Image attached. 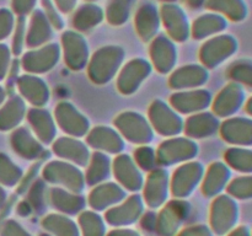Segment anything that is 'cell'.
I'll use <instances>...</instances> for the list:
<instances>
[{
    "instance_id": "6da1fadb",
    "label": "cell",
    "mask_w": 252,
    "mask_h": 236,
    "mask_svg": "<svg viewBox=\"0 0 252 236\" xmlns=\"http://www.w3.org/2000/svg\"><path fill=\"white\" fill-rule=\"evenodd\" d=\"M125 51L120 47H102L95 52L88 65V73L95 84H106L112 80L120 70Z\"/></svg>"
},
{
    "instance_id": "7a4b0ae2",
    "label": "cell",
    "mask_w": 252,
    "mask_h": 236,
    "mask_svg": "<svg viewBox=\"0 0 252 236\" xmlns=\"http://www.w3.org/2000/svg\"><path fill=\"white\" fill-rule=\"evenodd\" d=\"M198 154V145L191 138H169L160 144L157 151L158 164L162 166L186 162Z\"/></svg>"
},
{
    "instance_id": "3957f363",
    "label": "cell",
    "mask_w": 252,
    "mask_h": 236,
    "mask_svg": "<svg viewBox=\"0 0 252 236\" xmlns=\"http://www.w3.org/2000/svg\"><path fill=\"white\" fill-rule=\"evenodd\" d=\"M115 125L122 137L135 144H148L153 140V127L145 117L137 112H123L115 119Z\"/></svg>"
},
{
    "instance_id": "277c9868",
    "label": "cell",
    "mask_w": 252,
    "mask_h": 236,
    "mask_svg": "<svg viewBox=\"0 0 252 236\" xmlns=\"http://www.w3.org/2000/svg\"><path fill=\"white\" fill-rule=\"evenodd\" d=\"M152 127L164 137H175L184 130V119L172 107L161 100H155L149 108Z\"/></svg>"
},
{
    "instance_id": "5b68a950",
    "label": "cell",
    "mask_w": 252,
    "mask_h": 236,
    "mask_svg": "<svg viewBox=\"0 0 252 236\" xmlns=\"http://www.w3.org/2000/svg\"><path fill=\"white\" fill-rule=\"evenodd\" d=\"M42 175L48 182L62 184L74 192L81 191L85 183V177L80 169H78L75 165L69 164L68 161H51L44 166Z\"/></svg>"
},
{
    "instance_id": "8992f818",
    "label": "cell",
    "mask_w": 252,
    "mask_h": 236,
    "mask_svg": "<svg viewBox=\"0 0 252 236\" xmlns=\"http://www.w3.org/2000/svg\"><path fill=\"white\" fill-rule=\"evenodd\" d=\"M56 122L63 132L74 138L84 137L89 133L90 123L84 115H81L70 102L62 101L54 110Z\"/></svg>"
},
{
    "instance_id": "52a82bcc",
    "label": "cell",
    "mask_w": 252,
    "mask_h": 236,
    "mask_svg": "<svg viewBox=\"0 0 252 236\" xmlns=\"http://www.w3.org/2000/svg\"><path fill=\"white\" fill-rule=\"evenodd\" d=\"M61 49L58 44H48L38 49H31L22 57L21 65L26 71L32 74L47 73L54 68L59 61Z\"/></svg>"
},
{
    "instance_id": "ba28073f",
    "label": "cell",
    "mask_w": 252,
    "mask_h": 236,
    "mask_svg": "<svg viewBox=\"0 0 252 236\" xmlns=\"http://www.w3.org/2000/svg\"><path fill=\"white\" fill-rule=\"evenodd\" d=\"M152 65L149 61L142 58L132 59L121 70L117 78V88L123 95H130L135 92L143 81L149 76Z\"/></svg>"
},
{
    "instance_id": "9c48e42d",
    "label": "cell",
    "mask_w": 252,
    "mask_h": 236,
    "mask_svg": "<svg viewBox=\"0 0 252 236\" xmlns=\"http://www.w3.org/2000/svg\"><path fill=\"white\" fill-rule=\"evenodd\" d=\"M171 107L180 113H196L206 110L212 103V95L203 88L180 91L170 97Z\"/></svg>"
},
{
    "instance_id": "30bf717a",
    "label": "cell",
    "mask_w": 252,
    "mask_h": 236,
    "mask_svg": "<svg viewBox=\"0 0 252 236\" xmlns=\"http://www.w3.org/2000/svg\"><path fill=\"white\" fill-rule=\"evenodd\" d=\"M236 52V43L231 37H218L203 44L199 58L207 68H214Z\"/></svg>"
},
{
    "instance_id": "8fae6325",
    "label": "cell",
    "mask_w": 252,
    "mask_h": 236,
    "mask_svg": "<svg viewBox=\"0 0 252 236\" xmlns=\"http://www.w3.org/2000/svg\"><path fill=\"white\" fill-rule=\"evenodd\" d=\"M203 166L197 161L181 165L172 176V193L177 197H184L189 194L192 189L196 188L203 176Z\"/></svg>"
},
{
    "instance_id": "7c38bea8",
    "label": "cell",
    "mask_w": 252,
    "mask_h": 236,
    "mask_svg": "<svg viewBox=\"0 0 252 236\" xmlns=\"http://www.w3.org/2000/svg\"><path fill=\"white\" fill-rule=\"evenodd\" d=\"M63 56L69 68L81 70L89 63L88 43L79 34L68 32L63 36Z\"/></svg>"
},
{
    "instance_id": "4fadbf2b",
    "label": "cell",
    "mask_w": 252,
    "mask_h": 236,
    "mask_svg": "<svg viewBox=\"0 0 252 236\" xmlns=\"http://www.w3.org/2000/svg\"><path fill=\"white\" fill-rule=\"evenodd\" d=\"M86 142L95 150L110 154H118L125 148L122 135L113 128L105 125H98L91 129L86 137Z\"/></svg>"
},
{
    "instance_id": "5bb4252c",
    "label": "cell",
    "mask_w": 252,
    "mask_h": 236,
    "mask_svg": "<svg viewBox=\"0 0 252 236\" xmlns=\"http://www.w3.org/2000/svg\"><path fill=\"white\" fill-rule=\"evenodd\" d=\"M53 151L61 159L70 161L78 166H88L90 151L86 144L74 137H62L53 143Z\"/></svg>"
},
{
    "instance_id": "9a60e30c",
    "label": "cell",
    "mask_w": 252,
    "mask_h": 236,
    "mask_svg": "<svg viewBox=\"0 0 252 236\" xmlns=\"http://www.w3.org/2000/svg\"><path fill=\"white\" fill-rule=\"evenodd\" d=\"M208 76L207 68L197 64H189L175 70L170 76L169 84L175 90L197 88L207 83Z\"/></svg>"
},
{
    "instance_id": "2e32d148",
    "label": "cell",
    "mask_w": 252,
    "mask_h": 236,
    "mask_svg": "<svg viewBox=\"0 0 252 236\" xmlns=\"http://www.w3.org/2000/svg\"><path fill=\"white\" fill-rule=\"evenodd\" d=\"M238 219V208L233 199L228 196H220L213 203L212 208V225L219 234L230 230Z\"/></svg>"
},
{
    "instance_id": "e0dca14e",
    "label": "cell",
    "mask_w": 252,
    "mask_h": 236,
    "mask_svg": "<svg viewBox=\"0 0 252 236\" xmlns=\"http://www.w3.org/2000/svg\"><path fill=\"white\" fill-rule=\"evenodd\" d=\"M113 174L116 178L130 191H137L143 184V175L138 169L134 159L129 155L122 154L113 161Z\"/></svg>"
},
{
    "instance_id": "ac0fdd59",
    "label": "cell",
    "mask_w": 252,
    "mask_h": 236,
    "mask_svg": "<svg viewBox=\"0 0 252 236\" xmlns=\"http://www.w3.org/2000/svg\"><path fill=\"white\" fill-rule=\"evenodd\" d=\"M150 57L159 73H170L177 61L176 47L166 37H159L150 47Z\"/></svg>"
},
{
    "instance_id": "d6986e66",
    "label": "cell",
    "mask_w": 252,
    "mask_h": 236,
    "mask_svg": "<svg viewBox=\"0 0 252 236\" xmlns=\"http://www.w3.org/2000/svg\"><path fill=\"white\" fill-rule=\"evenodd\" d=\"M27 119L36 137L44 144L54 142L57 134V125L53 117L47 110L34 107L27 112Z\"/></svg>"
},
{
    "instance_id": "ffe728a7",
    "label": "cell",
    "mask_w": 252,
    "mask_h": 236,
    "mask_svg": "<svg viewBox=\"0 0 252 236\" xmlns=\"http://www.w3.org/2000/svg\"><path fill=\"white\" fill-rule=\"evenodd\" d=\"M17 88L26 101L36 107H42L49 100V88L38 76L24 75L17 79Z\"/></svg>"
},
{
    "instance_id": "44dd1931",
    "label": "cell",
    "mask_w": 252,
    "mask_h": 236,
    "mask_svg": "<svg viewBox=\"0 0 252 236\" xmlns=\"http://www.w3.org/2000/svg\"><path fill=\"white\" fill-rule=\"evenodd\" d=\"M219 129V119L217 116L208 112L197 113L184 122V130L187 138L203 139L213 135Z\"/></svg>"
},
{
    "instance_id": "7402d4cb",
    "label": "cell",
    "mask_w": 252,
    "mask_h": 236,
    "mask_svg": "<svg viewBox=\"0 0 252 236\" xmlns=\"http://www.w3.org/2000/svg\"><path fill=\"white\" fill-rule=\"evenodd\" d=\"M11 147L17 155L27 160H36L43 154V147L26 127H20L11 134Z\"/></svg>"
},
{
    "instance_id": "603a6c76",
    "label": "cell",
    "mask_w": 252,
    "mask_h": 236,
    "mask_svg": "<svg viewBox=\"0 0 252 236\" xmlns=\"http://www.w3.org/2000/svg\"><path fill=\"white\" fill-rule=\"evenodd\" d=\"M244 97L245 93L241 86L238 84H230L224 88L213 101V111L219 117H228L239 110Z\"/></svg>"
},
{
    "instance_id": "cb8c5ba5",
    "label": "cell",
    "mask_w": 252,
    "mask_h": 236,
    "mask_svg": "<svg viewBox=\"0 0 252 236\" xmlns=\"http://www.w3.org/2000/svg\"><path fill=\"white\" fill-rule=\"evenodd\" d=\"M167 182H169V176L166 170L158 169V167L153 170L148 177L144 189L145 199L149 206L155 208L166 199Z\"/></svg>"
},
{
    "instance_id": "d4e9b609",
    "label": "cell",
    "mask_w": 252,
    "mask_h": 236,
    "mask_svg": "<svg viewBox=\"0 0 252 236\" xmlns=\"http://www.w3.org/2000/svg\"><path fill=\"white\" fill-rule=\"evenodd\" d=\"M221 135L231 144H252V120L231 118L221 125Z\"/></svg>"
},
{
    "instance_id": "484cf974",
    "label": "cell",
    "mask_w": 252,
    "mask_h": 236,
    "mask_svg": "<svg viewBox=\"0 0 252 236\" xmlns=\"http://www.w3.org/2000/svg\"><path fill=\"white\" fill-rule=\"evenodd\" d=\"M26 115V105L24 98L14 96L0 107V130H10L16 128Z\"/></svg>"
},
{
    "instance_id": "4316f807",
    "label": "cell",
    "mask_w": 252,
    "mask_h": 236,
    "mask_svg": "<svg viewBox=\"0 0 252 236\" xmlns=\"http://www.w3.org/2000/svg\"><path fill=\"white\" fill-rule=\"evenodd\" d=\"M230 177L228 166L223 162H214L209 166L203 181V193L207 196H213L225 187Z\"/></svg>"
},
{
    "instance_id": "83f0119b",
    "label": "cell",
    "mask_w": 252,
    "mask_h": 236,
    "mask_svg": "<svg viewBox=\"0 0 252 236\" xmlns=\"http://www.w3.org/2000/svg\"><path fill=\"white\" fill-rule=\"evenodd\" d=\"M125 192L118 184L106 183L97 186L90 194V204L95 209L107 208L111 203H116L123 198Z\"/></svg>"
},
{
    "instance_id": "f1b7e54d",
    "label": "cell",
    "mask_w": 252,
    "mask_h": 236,
    "mask_svg": "<svg viewBox=\"0 0 252 236\" xmlns=\"http://www.w3.org/2000/svg\"><path fill=\"white\" fill-rule=\"evenodd\" d=\"M86 170L85 181L89 184H96L102 182L103 179L110 176L111 160L105 152L97 151L90 157Z\"/></svg>"
},
{
    "instance_id": "f546056e",
    "label": "cell",
    "mask_w": 252,
    "mask_h": 236,
    "mask_svg": "<svg viewBox=\"0 0 252 236\" xmlns=\"http://www.w3.org/2000/svg\"><path fill=\"white\" fill-rule=\"evenodd\" d=\"M142 210V203L138 196H132L125 204L111 209L107 214V219L112 224L130 223L138 218Z\"/></svg>"
},
{
    "instance_id": "4dcf8cb0",
    "label": "cell",
    "mask_w": 252,
    "mask_h": 236,
    "mask_svg": "<svg viewBox=\"0 0 252 236\" xmlns=\"http://www.w3.org/2000/svg\"><path fill=\"white\" fill-rule=\"evenodd\" d=\"M186 206L187 204L181 203V202H172L162 210L159 223V229L162 234L170 235L176 230L180 220L185 215V209H186L185 206Z\"/></svg>"
},
{
    "instance_id": "1f68e13d",
    "label": "cell",
    "mask_w": 252,
    "mask_h": 236,
    "mask_svg": "<svg viewBox=\"0 0 252 236\" xmlns=\"http://www.w3.org/2000/svg\"><path fill=\"white\" fill-rule=\"evenodd\" d=\"M51 198L56 208L64 211H70V213L78 211L79 209L83 208L84 204V199L80 196L68 193L59 187L51 189Z\"/></svg>"
},
{
    "instance_id": "d6a6232c",
    "label": "cell",
    "mask_w": 252,
    "mask_h": 236,
    "mask_svg": "<svg viewBox=\"0 0 252 236\" xmlns=\"http://www.w3.org/2000/svg\"><path fill=\"white\" fill-rule=\"evenodd\" d=\"M225 160L238 171L252 172V151L233 148L225 152Z\"/></svg>"
},
{
    "instance_id": "836d02e7",
    "label": "cell",
    "mask_w": 252,
    "mask_h": 236,
    "mask_svg": "<svg viewBox=\"0 0 252 236\" xmlns=\"http://www.w3.org/2000/svg\"><path fill=\"white\" fill-rule=\"evenodd\" d=\"M22 170L15 165L9 156L0 152V182L5 186H14L21 179Z\"/></svg>"
},
{
    "instance_id": "e575fe53",
    "label": "cell",
    "mask_w": 252,
    "mask_h": 236,
    "mask_svg": "<svg viewBox=\"0 0 252 236\" xmlns=\"http://www.w3.org/2000/svg\"><path fill=\"white\" fill-rule=\"evenodd\" d=\"M44 228H48L56 235L59 236H75V225L69 219L62 215H49L43 220Z\"/></svg>"
},
{
    "instance_id": "d590c367",
    "label": "cell",
    "mask_w": 252,
    "mask_h": 236,
    "mask_svg": "<svg viewBox=\"0 0 252 236\" xmlns=\"http://www.w3.org/2000/svg\"><path fill=\"white\" fill-rule=\"evenodd\" d=\"M134 161L144 171H153L158 167V159H157V151L150 147H139L134 151Z\"/></svg>"
},
{
    "instance_id": "8d00e7d4",
    "label": "cell",
    "mask_w": 252,
    "mask_h": 236,
    "mask_svg": "<svg viewBox=\"0 0 252 236\" xmlns=\"http://www.w3.org/2000/svg\"><path fill=\"white\" fill-rule=\"evenodd\" d=\"M229 192L236 198H252V176H243L234 179L229 186Z\"/></svg>"
},
{
    "instance_id": "74e56055",
    "label": "cell",
    "mask_w": 252,
    "mask_h": 236,
    "mask_svg": "<svg viewBox=\"0 0 252 236\" xmlns=\"http://www.w3.org/2000/svg\"><path fill=\"white\" fill-rule=\"evenodd\" d=\"M80 223L85 236H101L102 223L97 215L94 213H84L80 218Z\"/></svg>"
},
{
    "instance_id": "f35d334b",
    "label": "cell",
    "mask_w": 252,
    "mask_h": 236,
    "mask_svg": "<svg viewBox=\"0 0 252 236\" xmlns=\"http://www.w3.org/2000/svg\"><path fill=\"white\" fill-rule=\"evenodd\" d=\"M229 75L233 80L252 85V66L248 63H236L229 69Z\"/></svg>"
},
{
    "instance_id": "ab89813d",
    "label": "cell",
    "mask_w": 252,
    "mask_h": 236,
    "mask_svg": "<svg viewBox=\"0 0 252 236\" xmlns=\"http://www.w3.org/2000/svg\"><path fill=\"white\" fill-rule=\"evenodd\" d=\"M10 56H11L10 49L5 44H0V80H2L9 73Z\"/></svg>"
},
{
    "instance_id": "60d3db41",
    "label": "cell",
    "mask_w": 252,
    "mask_h": 236,
    "mask_svg": "<svg viewBox=\"0 0 252 236\" xmlns=\"http://www.w3.org/2000/svg\"><path fill=\"white\" fill-rule=\"evenodd\" d=\"M1 236H30V235L25 233V231L20 228L19 224H16L15 221H9V223L5 224L4 229H2L1 231Z\"/></svg>"
},
{
    "instance_id": "b9f144b4",
    "label": "cell",
    "mask_w": 252,
    "mask_h": 236,
    "mask_svg": "<svg viewBox=\"0 0 252 236\" xmlns=\"http://www.w3.org/2000/svg\"><path fill=\"white\" fill-rule=\"evenodd\" d=\"M10 33V24L6 19H2L0 15V41Z\"/></svg>"
},
{
    "instance_id": "7bdbcfd3",
    "label": "cell",
    "mask_w": 252,
    "mask_h": 236,
    "mask_svg": "<svg viewBox=\"0 0 252 236\" xmlns=\"http://www.w3.org/2000/svg\"><path fill=\"white\" fill-rule=\"evenodd\" d=\"M229 236H251V234L248 229L244 228V226H241V228L234 230Z\"/></svg>"
},
{
    "instance_id": "ee69618b",
    "label": "cell",
    "mask_w": 252,
    "mask_h": 236,
    "mask_svg": "<svg viewBox=\"0 0 252 236\" xmlns=\"http://www.w3.org/2000/svg\"><path fill=\"white\" fill-rule=\"evenodd\" d=\"M110 236H139L137 233H133L129 230H122V231H113Z\"/></svg>"
},
{
    "instance_id": "f6af8a7d",
    "label": "cell",
    "mask_w": 252,
    "mask_h": 236,
    "mask_svg": "<svg viewBox=\"0 0 252 236\" xmlns=\"http://www.w3.org/2000/svg\"><path fill=\"white\" fill-rule=\"evenodd\" d=\"M4 98H5V90L1 88V86H0V105L2 103Z\"/></svg>"
},
{
    "instance_id": "bcb514c9",
    "label": "cell",
    "mask_w": 252,
    "mask_h": 236,
    "mask_svg": "<svg viewBox=\"0 0 252 236\" xmlns=\"http://www.w3.org/2000/svg\"><path fill=\"white\" fill-rule=\"evenodd\" d=\"M4 199H5V192H4V189H2L1 187H0V206H1V204H2Z\"/></svg>"
}]
</instances>
